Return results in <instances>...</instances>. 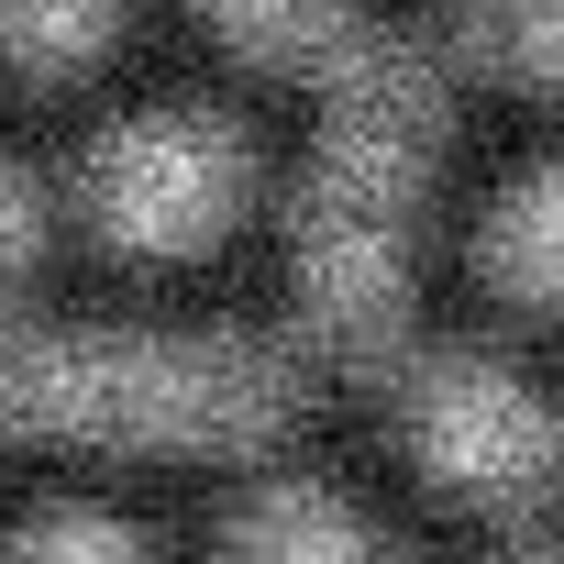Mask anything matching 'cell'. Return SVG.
I'll return each instance as SVG.
<instances>
[{
	"label": "cell",
	"instance_id": "obj_4",
	"mask_svg": "<svg viewBox=\"0 0 564 564\" xmlns=\"http://www.w3.org/2000/svg\"><path fill=\"white\" fill-rule=\"evenodd\" d=\"M254 188H265L254 133L199 100H144V111L100 122L78 155V221L122 265H188V254L232 243L254 221Z\"/></svg>",
	"mask_w": 564,
	"mask_h": 564
},
{
	"label": "cell",
	"instance_id": "obj_6",
	"mask_svg": "<svg viewBox=\"0 0 564 564\" xmlns=\"http://www.w3.org/2000/svg\"><path fill=\"white\" fill-rule=\"evenodd\" d=\"M465 322L564 355V144L520 155L465 210Z\"/></svg>",
	"mask_w": 564,
	"mask_h": 564
},
{
	"label": "cell",
	"instance_id": "obj_10",
	"mask_svg": "<svg viewBox=\"0 0 564 564\" xmlns=\"http://www.w3.org/2000/svg\"><path fill=\"white\" fill-rule=\"evenodd\" d=\"M34 254H45V188H34L12 155H0V289H12Z\"/></svg>",
	"mask_w": 564,
	"mask_h": 564
},
{
	"label": "cell",
	"instance_id": "obj_8",
	"mask_svg": "<svg viewBox=\"0 0 564 564\" xmlns=\"http://www.w3.org/2000/svg\"><path fill=\"white\" fill-rule=\"evenodd\" d=\"M454 34L498 89L564 100V0H454Z\"/></svg>",
	"mask_w": 564,
	"mask_h": 564
},
{
	"label": "cell",
	"instance_id": "obj_5",
	"mask_svg": "<svg viewBox=\"0 0 564 564\" xmlns=\"http://www.w3.org/2000/svg\"><path fill=\"white\" fill-rule=\"evenodd\" d=\"M199 564H454L377 476L355 465H311V454H243V476L221 487Z\"/></svg>",
	"mask_w": 564,
	"mask_h": 564
},
{
	"label": "cell",
	"instance_id": "obj_7",
	"mask_svg": "<svg viewBox=\"0 0 564 564\" xmlns=\"http://www.w3.org/2000/svg\"><path fill=\"white\" fill-rule=\"evenodd\" d=\"M0 564H177V542L100 487H45L0 520Z\"/></svg>",
	"mask_w": 564,
	"mask_h": 564
},
{
	"label": "cell",
	"instance_id": "obj_2",
	"mask_svg": "<svg viewBox=\"0 0 564 564\" xmlns=\"http://www.w3.org/2000/svg\"><path fill=\"white\" fill-rule=\"evenodd\" d=\"M377 487L443 553H531L564 531V366L487 322H410L355 366Z\"/></svg>",
	"mask_w": 564,
	"mask_h": 564
},
{
	"label": "cell",
	"instance_id": "obj_9",
	"mask_svg": "<svg viewBox=\"0 0 564 564\" xmlns=\"http://www.w3.org/2000/svg\"><path fill=\"white\" fill-rule=\"evenodd\" d=\"M133 0H0V67L12 78H78L111 56Z\"/></svg>",
	"mask_w": 564,
	"mask_h": 564
},
{
	"label": "cell",
	"instance_id": "obj_3",
	"mask_svg": "<svg viewBox=\"0 0 564 564\" xmlns=\"http://www.w3.org/2000/svg\"><path fill=\"white\" fill-rule=\"evenodd\" d=\"M300 355L254 333L177 322H0V432H45L67 454H210L243 465L289 443Z\"/></svg>",
	"mask_w": 564,
	"mask_h": 564
},
{
	"label": "cell",
	"instance_id": "obj_1",
	"mask_svg": "<svg viewBox=\"0 0 564 564\" xmlns=\"http://www.w3.org/2000/svg\"><path fill=\"white\" fill-rule=\"evenodd\" d=\"M199 23L322 100V155L289 221V311L322 366H377L421 300V199L443 166V89L366 0H199Z\"/></svg>",
	"mask_w": 564,
	"mask_h": 564
}]
</instances>
